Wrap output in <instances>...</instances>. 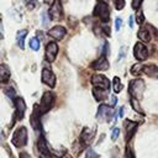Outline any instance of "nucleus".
<instances>
[{"label": "nucleus", "instance_id": "1", "mask_svg": "<svg viewBox=\"0 0 158 158\" xmlns=\"http://www.w3.org/2000/svg\"><path fill=\"white\" fill-rule=\"evenodd\" d=\"M27 139H28L27 128L25 126H21V127L15 130V132L12 135V138H11V143L17 148H22L27 144Z\"/></svg>", "mask_w": 158, "mask_h": 158}, {"label": "nucleus", "instance_id": "2", "mask_svg": "<svg viewBox=\"0 0 158 158\" xmlns=\"http://www.w3.org/2000/svg\"><path fill=\"white\" fill-rule=\"evenodd\" d=\"M143 90H144V83L142 79H135L130 83V86H128V93L133 98V99H137L139 100L142 98V94H143Z\"/></svg>", "mask_w": 158, "mask_h": 158}, {"label": "nucleus", "instance_id": "3", "mask_svg": "<svg viewBox=\"0 0 158 158\" xmlns=\"http://www.w3.org/2000/svg\"><path fill=\"white\" fill-rule=\"evenodd\" d=\"M94 15L100 17V20L102 22H107L109 21V17H110V9H109V5L104 1H99L94 9Z\"/></svg>", "mask_w": 158, "mask_h": 158}, {"label": "nucleus", "instance_id": "4", "mask_svg": "<svg viewBox=\"0 0 158 158\" xmlns=\"http://www.w3.org/2000/svg\"><path fill=\"white\" fill-rule=\"evenodd\" d=\"M53 104H54V95H53V93L46 91L42 95V99H41V102H40V107H38L41 115L46 114L47 111H49V109L53 106Z\"/></svg>", "mask_w": 158, "mask_h": 158}, {"label": "nucleus", "instance_id": "5", "mask_svg": "<svg viewBox=\"0 0 158 158\" xmlns=\"http://www.w3.org/2000/svg\"><path fill=\"white\" fill-rule=\"evenodd\" d=\"M37 149H38V157L40 158H53L52 157V153H51V148H49L46 138L43 137V135H41L38 137Z\"/></svg>", "mask_w": 158, "mask_h": 158}, {"label": "nucleus", "instance_id": "6", "mask_svg": "<svg viewBox=\"0 0 158 158\" xmlns=\"http://www.w3.org/2000/svg\"><path fill=\"white\" fill-rule=\"evenodd\" d=\"M91 84L96 89H101V90H106V91L110 89L109 79L105 75H101V74H94L91 77Z\"/></svg>", "mask_w": 158, "mask_h": 158}, {"label": "nucleus", "instance_id": "7", "mask_svg": "<svg viewBox=\"0 0 158 158\" xmlns=\"http://www.w3.org/2000/svg\"><path fill=\"white\" fill-rule=\"evenodd\" d=\"M112 115H114V111H112L111 106L102 104V105H100L99 109H98L96 118H98L99 121H107V122H109V121L111 120Z\"/></svg>", "mask_w": 158, "mask_h": 158}, {"label": "nucleus", "instance_id": "8", "mask_svg": "<svg viewBox=\"0 0 158 158\" xmlns=\"http://www.w3.org/2000/svg\"><path fill=\"white\" fill-rule=\"evenodd\" d=\"M133 56H135V58L138 59L139 62L146 60L147 57H148V49H147V47H146L143 43L137 42V43L135 44V48H133Z\"/></svg>", "mask_w": 158, "mask_h": 158}, {"label": "nucleus", "instance_id": "9", "mask_svg": "<svg viewBox=\"0 0 158 158\" xmlns=\"http://www.w3.org/2000/svg\"><path fill=\"white\" fill-rule=\"evenodd\" d=\"M94 136H95V128L84 127L83 131H81V133H80V136H79V142L84 147H86L91 142V139L94 138Z\"/></svg>", "mask_w": 158, "mask_h": 158}, {"label": "nucleus", "instance_id": "10", "mask_svg": "<svg viewBox=\"0 0 158 158\" xmlns=\"http://www.w3.org/2000/svg\"><path fill=\"white\" fill-rule=\"evenodd\" d=\"M49 17L53 21H58L62 17V4L59 0H54V2L52 4L49 9Z\"/></svg>", "mask_w": 158, "mask_h": 158}, {"label": "nucleus", "instance_id": "11", "mask_svg": "<svg viewBox=\"0 0 158 158\" xmlns=\"http://www.w3.org/2000/svg\"><path fill=\"white\" fill-rule=\"evenodd\" d=\"M58 53V46L56 42H49L46 47V60L47 62H53L57 57Z\"/></svg>", "mask_w": 158, "mask_h": 158}, {"label": "nucleus", "instance_id": "12", "mask_svg": "<svg viewBox=\"0 0 158 158\" xmlns=\"http://www.w3.org/2000/svg\"><path fill=\"white\" fill-rule=\"evenodd\" d=\"M123 126H125V131H126L125 139H126V142H130V139L132 138V136L135 135V132L137 130L138 123L137 122H133V121H130V120H126L125 123H123Z\"/></svg>", "mask_w": 158, "mask_h": 158}, {"label": "nucleus", "instance_id": "13", "mask_svg": "<svg viewBox=\"0 0 158 158\" xmlns=\"http://www.w3.org/2000/svg\"><path fill=\"white\" fill-rule=\"evenodd\" d=\"M42 81H43L46 85H48L49 88H53V86L56 85V77H54V74L52 73L51 69L44 68V69L42 70Z\"/></svg>", "mask_w": 158, "mask_h": 158}, {"label": "nucleus", "instance_id": "14", "mask_svg": "<svg viewBox=\"0 0 158 158\" xmlns=\"http://www.w3.org/2000/svg\"><path fill=\"white\" fill-rule=\"evenodd\" d=\"M15 107H16V112H15L16 118L22 120L25 111H26V104H25L22 98H15Z\"/></svg>", "mask_w": 158, "mask_h": 158}, {"label": "nucleus", "instance_id": "15", "mask_svg": "<svg viewBox=\"0 0 158 158\" xmlns=\"http://www.w3.org/2000/svg\"><path fill=\"white\" fill-rule=\"evenodd\" d=\"M40 115H41L40 109H38L37 105H35L33 112L31 114V117H30V123H31V126H32V128L35 131H38L40 127H41V125H40Z\"/></svg>", "mask_w": 158, "mask_h": 158}, {"label": "nucleus", "instance_id": "16", "mask_svg": "<svg viewBox=\"0 0 158 158\" xmlns=\"http://www.w3.org/2000/svg\"><path fill=\"white\" fill-rule=\"evenodd\" d=\"M109 67H110V64H109L106 57H104V56L91 63V68L95 70H107Z\"/></svg>", "mask_w": 158, "mask_h": 158}, {"label": "nucleus", "instance_id": "17", "mask_svg": "<svg viewBox=\"0 0 158 158\" xmlns=\"http://www.w3.org/2000/svg\"><path fill=\"white\" fill-rule=\"evenodd\" d=\"M65 28L62 27V26H54L53 28H51L48 31V35L51 37H53L54 40H62L64 36H65Z\"/></svg>", "mask_w": 158, "mask_h": 158}, {"label": "nucleus", "instance_id": "18", "mask_svg": "<svg viewBox=\"0 0 158 158\" xmlns=\"http://www.w3.org/2000/svg\"><path fill=\"white\" fill-rule=\"evenodd\" d=\"M142 72H143L144 74H147L148 77H151V78H158V68H157V65H154V64L143 65Z\"/></svg>", "mask_w": 158, "mask_h": 158}, {"label": "nucleus", "instance_id": "19", "mask_svg": "<svg viewBox=\"0 0 158 158\" xmlns=\"http://www.w3.org/2000/svg\"><path fill=\"white\" fill-rule=\"evenodd\" d=\"M9 78H10V70H9L7 65L1 64V65H0V83L7 81Z\"/></svg>", "mask_w": 158, "mask_h": 158}, {"label": "nucleus", "instance_id": "20", "mask_svg": "<svg viewBox=\"0 0 158 158\" xmlns=\"http://www.w3.org/2000/svg\"><path fill=\"white\" fill-rule=\"evenodd\" d=\"M137 36L141 41L143 42H149L151 41V35H149V31L146 28V27H141L139 31L137 32Z\"/></svg>", "mask_w": 158, "mask_h": 158}, {"label": "nucleus", "instance_id": "21", "mask_svg": "<svg viewBox=\"0 0 158 158\" xmlns=\"http://www.w3.org/2000/svg\"><path fill=\"white\" fill-rule=\"evenodd\" d=\"M93 94H94V96H95V99L98 101L105 100L106 96H107V91L106 90H101V89H96V88L93 89Z\"/></svg>", "mask_w": 158, "mask_h": 158}, {"label": "nucleus", "instance_id": "22", "mask_svg": "<svg viewBox=\"0 0 158 158\" xmlns=\"http://www.w3.org/2000/svg\"><path fill=\"white\" fill-rule=\"evenodd\" d=\"M27 35V30H20L17 32V36H16V40H17V44L20 46L21 49H23V41H25V37Z\"/></svg>", "mask_w": 158, "mask_h": 158}, {"label": "nucleus", "instance_id": "23", "mask_svg": "<svg viewBox=\"0 0 158 158\" xmlns=\"http://www.w3.org/2000/svg\"><path fill=\"white\" fill-rule=\"evenodd\" d=\"M130 102H131V106H132V109H133L136 112H138V114L143 115V110H142V107H141V105H139V102H138V100H137V99H133V98H131Z\"/></svg>", "mask_w": 158, "mask_h": 158}, {"label": "nucleus", "instance_id": "24", "mask_svg": "<svg viewBox=\"0 0 158 158\" xmlns=\"http://www.w3.org/2000/svg\"><path fill=\"white\" fill-rule=\"evenodd\" d=\"M112 85H114V91H115V93H120V91L122 90V88H123V85H122V83H121V80H120L118 77H115V78H114Z\"/></svg>", "mask_w": 158, "mask_h": 158}, {"label": "nucleus", "instance_id": "25", "mask_svg": "<svg viewBox=\"0 0 158 158\" xmlns=\"http://www.w3.org/2000/svg\"><path fill=\"white\" fill-rule=\"evenodd\" d=\"M142 68H143V65H142L141 63L133 64V65L131 67V73H132L133 75H139V74L142 73Z\"/></svg>", "mask_w": 158, "mask_h": 158}, {"label": "nucleus", "instance_id": "26", "mask_svg": "<svg viewBox=\"0 0 158 158\" xmlns=\"http://www.w3.org/2000/svg\"><path fill=\"white\" fill-rule=\"evenodd\" d=\"M85 158H99V156L93 148H86L85 149Z\"/></svg>", "mask_w": 158, "mask_h": 158}, {"label": "nucleus", "instance_id": "27", "mask_svg": "<svg viewBox=\"0 0 158 158\" xmlns=\"http://www.w3.org/2000/svg\"><path fill=\"white\" fill-rule=\"evenodd\" d=\"M30 47H31L33 51L40 49V41H38L37 38H31V40H30Z\"/></svg>", "mask_w": 158, "mask_h": 158}, {"label": "nucleus", "instance_id": "28", "mask_svg": "<svg viewBox=\"0 0 158 158\" xmlns=\"http://www.w3.org/2000/svg\"><path fill=\"white\" fill-rule=\"evenodd\" d=\"M136 21H137V23H139V25L144 22V15H143V11L139 10V9H138V11H137V14H136Z\"/></svg>", "mask_w": 158, "mask_h": 158}, {"label": "nucleus", "instance_id": "29", "mask_svg": "<svg viewBox=\"0 0 158 158\" xmlns=\"http://www.w3.org/2000/svg\"><path fill=\"white\" fill-rule=\"evenodd\" d=\"M116 10H122L125 7V0H114Z\"/></svg>", "mask_w": 158, "mask_h": 158}, {"label": "nucleus", "instance_id": "30", "mask_svg": "<svg viewBox=\"0 0 158 158\" xmlns=\"http://www.w3.org/2000/svg\"><path fill=\"white\" fill-rule=\"evenodd\" d=\"M118 136H120V128L118 127H115L112 130V132H111V139L112 141H116L118 138Z\"/></svg>", "mask_w": 158, "mask_h": 158}, {"label": "nucleus", "instance_id": "31", "mask_svg": "<svg viewBox=\"0 0 158 158\" xmlns=\"http://www.w3.org/2000/svg\"><path fill=\"white\" fill-rule=\"evenodd\" d=\"M125 157H126V158H135V154H133L132 149H131L128 146H126V149H125Z\"/></svg>", "mask_w": 158, "mask_h": 158}, {"label": "nucleus", "instance_id": "32", "mask_svg": "<svg viewBox=\"0 0 158 158\" xmlns=\"http://www.w3.org/2000/svg\"><path fill=\"white\" fill-rule=\"evenodd\" d=\"M142 1H143V0H132V7H133L135 10H138L139 6H141V4H142Z\"/></svg>", "mask_w": 158, "mask_h": 158}, {"label": "nucleus", "instance_id": "33", "mask_svg": "<svg viewBox=\"0 0 158 158\" xmlns=\"http://www.w3.org/2000/svg\"><path fill=\"white\" fill-rule=\"evenodd\" d=\"M5 94H6L7 96H10L11 99H14V98H15V91H14V89H11V88H6Z\"/></svg>", "mask_w": 158, "mask_h": 158}, {"label": "nucleus", "instance_id": "34", "mask_svg": "<svg viewBox=\"0 0 158 158\" xmlns=\"http://www.w3.org/2000/svg\"><path fill=\"white\" fill-rule=\"evenodd\" d=\"M42 25H43L44 27L48 25V16H47V14H46V12H43V14H42Z\"/></svg>", "mask_w": 158, "mask_h": 158}, {"label": "nucleus", "instance_id": "35", "mask_svg": "<svg viewBox=\"0 0 158 158\" xmlns=\"http://www.w3.org/2000/svg\"><path fill=\"white\" fill-rule=\"evenodd\" d=\"M121 25H122V20H121L120 17H117V19L115 20V28L118 31V30L121 28Z\"/></svg>", "mask_w": 158, "mask_h": 158}, {"label": "nucleus", "instance_id": "36", "mask_svg": "<svg viewBox=\"0 0 158 158\" xmlns=\"http://www.w3.org/2000/svg\"><path fill=\"white\" fill-rule=\"evenodd\" d=\"M26 5H27V7L30 10H32L35 7V5H36V1L35 0H26Z\"/></svg>", "mask_w": 158, "mask_h": 158}, {"label": "nucleus", "instance_id": "37", "mask_svg": "<svg viewBox=\"0 0 158 158\" xmlns=\"http://www.w3.org/2000/svg\"><path fill=\"white\" fill-rule=\"evenodd\" d=\"M107 52H109V43H107V42H105V46H104V51H102V54H104V57L107 54Z\"/></svg>", "mask_w": 158, "mask_h": 158}, {"label": "nucleus", "instance_id": "38", "mask_svg": "<svg viewBox=\"0 0 158 158\" xmlns=\"http://www.w3.org/2000/svg\"><path fill=\"white\" fill-rule=\"evenodd\" d=\"M20 158H31V157H30V154L27 152H21L20 153Z\"/></svg>", "mask_w": 158, "mask_h": 158}, {"label": "nucleus", "instance_id": "39", "mask_svg": "<svg viewBox=\"0 0 158 158\" xmlns=\"http://www.w3.org/2000/svg\"><path fill=\"white\" fill-rule=\"evenodd\" d=\"M117 102V98L116 96H111V106H115Z\"/></svg>", "mask_w": 158, "mask_h": 158}, {"label": "nucleus", "instance_id": "40", "mask_svg": "<svg viewBox=\"0 0 158 158\" xmlns=\"http://www.w3.org/2000/svg\"><path fill=\"white\" fill-rule=\"evenodd\" d=\"M123 112H125V107H120V111H118V116L122 117L123 116Z\"/></svg>", "mask_w": 158, "mask_h": 158}, {"label": "nucleus", "instance_id": "41", "mask_svg": "<svg viewBox=\"0 0 158 158\" xmlns=\"http://www.w3.org/2000/svg\"><path fill=\"white\" fill-rule=\"evenodd\" d=\"M130 27H133V16H130Z\"/></svg>", "mask_w": 158, "mask_h": 158}, {"label": "nucleus", "instance_id": "42", "mask_svg": "<svg viewBox=\"0 0 158 158\" xmlns=\"http://www.w3.org/2000/svg\"><path fill=\"white\" fill-rule=\"evenodd\" d=\"M125 54V48H121V53H120V56H118V60L121 59V57Z\"/></svg>", "mask_w": 158, "mask_h": 158}, {"label": "nucleus", "instance_id": "43", "mask_svg": "<svg viewBox=\"0 0 158 158\" xmlns=\"http://www.w3.org/2000/svg\"><path fill=\"white\" fill-rule=\"evenodd\" d=\"M1 19H2V16H1V14H0V23H1Z\"/></svg>", "mask_w": 158, "mask_h": 158}, {"label": "nucleus", "instance_id": "44", "mask_svg": "<svg viewBox=\"0 0 158 158\" xmlns=\"http://www.w3.org/2000/svg\"><path fill=\"white\" fill-rule=\"evenodd\" d=\"M69 158H70V157H69Z\"/></svg>", "mask_w": 158, "mask_h": 158}]
</instances>
